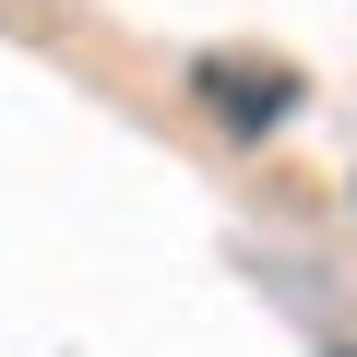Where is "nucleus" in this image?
I'll use <instances>...</instances> for the list:
<instances>
[{"label":"nucleus","instance_id":"3","mask_svg":"<svg viewBox=\"0 0 357 357\" xmlns=\"http://www.w3.org/2000/svg\"><path fill=\"white\" fill-rule=\"evenodd\" d=\"M345 357H357V345H345Z\"/></svg>","mask_w":357,"mask_h":357},{"label":"nucleus","instance_id":"2","mask_svg":"<svg viewBox=\"0 0 357 357\" xmlns=\"http://www.w3.org/2000/svg\"><path fill=\"white\" fill-rule=\"evenodd\" d=\"M0 13H36V0H0Z\"/></svg>","mask_w":357,"mask_h":357},{"label":"nucleus","instance_id":"1","mask_svg":"<svg viewBox=\"0 0 357 357\" xmlns=\"http://www.w3.org/2000/svg\"><path fill=\"white\" fill-rule=\"evenodd\" d=\"M191 96H203L227 131H274V119L298 107V72L262 60V48H203V60H191Z\"/></svg>","mask_w":357,"mask_h":357}]
</instances>
